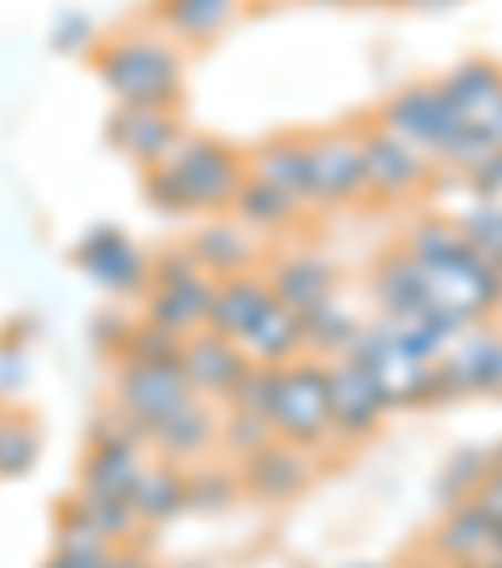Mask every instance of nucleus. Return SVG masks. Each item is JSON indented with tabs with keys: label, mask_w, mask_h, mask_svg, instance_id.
Returning a JSON list of instances; mask_svg holds the SVG:
<instances>
[{
	"label": "nucleus",
	"mask_w": 502,
	"mask_h": 568,
	"mask_svg": "<svg viewBox=\"0 0 502 568\" xmlns=\"http://www.w3.org/2000/svg\"><path fill=\"white\" fill-rule=\"evenodd\" d=\"M377 126L392 131V136L407 141L412 151H422L428 161L432 156L448 161L452 146L462 141V131H468V121L458 116V106L448 101V91H442L438 81H412V87L392 91V97L382 101Z\"/></svg>",
	"instance_id": "4"
},
{
	"label": "nucleus",
	"mask_w": 502,
	"mask_h": 568,
	"mask_svg": "<svg viewBox=\"0 0 502 568\" xmlns=\"http://www.w3.org/2000/svg\"><path fill=\"white\" fill-rule=\"evenodd\" d=\"M327 403H331V433L347 443L372 438L387 423V413H392L382 383L357 357H331L327 363Z\"/></svg>",
	"instance_id": "8"
},
{
	"label": "nucleus",
	"mask_w": 502,
	"mask_h": 568,
	"mask_svg": "<svg viewBox=\"0 0 502 568\" xmlns=\"http://www.w3.org/2000/svg\"><path fill=\"white\" fill-rule=\"evenodd\" d=\"M176 353H182V343H176L172 333H161V327H151V322H136L116 363H172Z\"/></svg>",
	"instance_id": "37"
},
{
	"label": "nucleus",
	"mask_w": 502,
	"mask_h": 568,
	"mask_svg": "<svg viewBox=\"0 0 502 568\" xmlns=\"http://www.w3.org/2000/svg\"><path fill=\"white\" fill-rule=\"evenodd\" d=\"M277 377H281L277 363H252L242 373V383L232 387L226 408H232V413H252V418H267L272 403H277Z\"/></svg>",
	"instance_id": "33"
},
{
	"label": "nucleus",
	"mask_w": 502,
	"mask_h": 568,
	"mask_svg": "<svg viewBox=\"0 0 502 568\" xmlns=\"http://www.w3.org/2000/svg\"><path fill=\"white\" fill-rule=\"evenodd\" d=\"M347 357H357V363L382 383L392 408H432V363L417 357L387 317L362 322V333H357Z\"/></svg>",
	"instance_id": "5"
},
{
	"label": "nucleus",
	"mask_w": 502,
	"mask_h": 568,
	"mask_svg": "<svg viewBox=\"0 0 502 568\" xmlns=\"http://www.w3.org/2000/svg\"><path fill=\"white\" fill-rule=\"evenodd\" d=\"M101 568H151V558H141L131 544H121V548H106V554H101Z\"/></svg>",
	"instance_id": "42"
},
{
	"label": "nucleus",
	"mask_w": 502,
	"mask_h": 568,
	"mask_svg": "<svg viewBox=\"0 0 502 568\" xmlns=\"http://www.w3.org/2000/svg\"><path fill=\"white\" fill-rule=\"evenodd\" d=\"M216 438H222V413H216L212 397H196V393L186 397L172 418H161L156 428L146 433V443L156 448V458L176 463V468L206 458V453L216 448Z\"/></svg>",
	"instance_id": "15"
},
{
	"label": "nucleus",
	"mask_w": 502,
	"mask_h": 568,
	"mask_svg": "<svg viewBox=\"0 0 502 568\" xmlns=\"http://www.w3.org/2000/svg\"><path fill=\"white\" fill-rule=\"evenodd\" d=\"M452 222H458V232L468 236L482 257L502 262V202H478L462 216H452Z\"/></svg>",
	"instance_id": "34"
},
{
	"label": "nucleus",
	"mask_w": 502,
	"mask_h": 568,
	"mask_svg": "<svg viewBox=\"0 0 502 568\" xmlns=\"http://www.w3.org/2000/svg\"><path fill=\"white\" fill-rule=\"evenodd\" d=\"M242 353L252 357V363H291V357H301L307 347H301V317L297 312H287L281 302H272L267 312H262V322L252 327V333L242 337Z\"/></svg>",
	"instance_id": "27"
},
{
	"label": "nucleus",
	"mask_w": 502,
	"mask_h": 568,
	"mask_svg": "<svg viewBox=\"0 0 502 568\" xmlns=\"http://www.w3.org/2000/svg\"><path fill=\"white\" fill-rule=\"evenodd\" d=\"M71 262L91 287L111 292V297H146L151 287V257L121 226H91L71 247Z\"/></svg>",
	"instance_id": "7"
},
{
	"label": "nucleus",
	"mask_w": 502,
	"mask_h": 568,
	"mask_svg": "<svg viewBox=\"0 0 502 568\" xmlns=\"http://www.w3.org/2000/svg\"><path fill=\"white\" fill-rule=\"evenodd\" d=\"M212 287H216V277H206L202 267L176 277V282H151L146 287V322L161 327V333H172L176 343L202 333L206 307H212Z\"/></svg>",
	"instance_id": "17"
},
{
	"label": "nucleus",
	"mask_w": 502,
	"mask_h": 568,
	"mask_svg": "<svg viewBox=\"0 0 502 568\" xmlns=\"http://www.w3.org/2000/svg\"><path fill=\"white\" fill-rule=\"evenodd\" d=\"M192 387L182 377V363H121L116 373V413L146 438L161 418H172L182 408Z\"/></svg>",
	"instance_id": "9"
},
{
	"label": "nucleus",
	"mask_w": 502,
	"mask_h": 568,
	"mask_svg": "<svg viewBox=\"0 0 502 568\" xmlns=\"http://www.w3.org/2000/svg\"><path fill=\"white\" fill-rule=\"evenodd\" d=\"M176 363H182V377H186V387H192L196 397H222V403H226V397H232V387L242 383V373L252 367V357L242 353V343H232V337L202 327V333L182 337Z\"/></svg>",
	"instance_id": "13"
},
{
	"label": "nucleus",
	"mask_w": 502,
	"mask_h": 568,
	"mask_svg": "<svg viewBox=\"0 0 502 568\" xmlns=\"http://www.w3.org/2000/svg\"><path fill=\"white\" fill-rule=\"evenodd\" d=\"M377 6H407V0H377Z\"/></svg>",
	"instance_id": "46"
},
{
	"label": "nucleus",
	"mask_w": 502,
	"mask_h": 568,
	"mask_svg": "<svg viewBox=\"0 0 502 568\" xmlns=\"http://www.w3.org/2000/svg\"><path fill=\"white\" fill-rule=\"evenodd\" d=\"M141 186H146V202L156 206L161 216H186V202H182V192H176L166 166H146V172H141Z\"/></svg>",
	"instance_id": "38"
},
{
	"label": "nucleus",
	"mask_w": 502,
	"mask_h": 568,
	"mask_svg": "<svg viewBox=\"0 0 502 568\" xmlns=\"http://www.w3.org/2000/svg\"><path fill=\"white\" fill-rule=\"evenodd\" d=\"M262 277H267V287H272V302H281V307L297 312V317L317 312L321 302H331L337 287H342L337 262H327L321 252H287V257H277Z\"/></svg>",
	"instance_id": "14"
},
{
	"label": "nucleus",
	"mask_w": 502,
	"mask_h": 568,
	"mask_svg": "<svg viewBox=\"0 0 502 568\" xmlns=\"http://www.w3.org/2000/svg\"><path fill=\"white\" fill-rule=\"evenodd\" d=\"M301 212H307V206H301L297 196L277 192V186L257 182V176H246L242 192H236V202H232V216H236L242 226H252L257 236H267V232H287V226L297 222Z\"/></svg>",
	"instance_id": "26"
},
{
	"label": "nucleus",
	"mask_w": 502,
	"mask_h": 568,
	"mask_svg": "<svg viewBox=\"0 0 502 568\" xmlns=\"http://www.w3.org/2000/svg\"><path fill=\"white\" fill-rule=\"evenodd\" d=\"M126 504L136 508L141 524H166V518L186 514V468H176V463H146Z\"/></svg>",
	"instance_id": "25"
},
{
	"label": "nucleus",
	"mask_w": 502,
	"mask_h": 568,
	"mask_svg": "<svg viewBox=\"0 0 502 568\" xmlns=\"http://www.w3.org/2000/svg\"><path fill=\"white\" fill-rule=\"evenodd\" d=\"M242 498V478L236 468H186V508L192 514H226Z\"/></svg>",
	"instance_id": "31"
},
{
	"label": "nucleus",
	"mask_w": 502,
	"mask_h": 568,
	"mask_svg": "<svg viewBox=\"0 0 502 568\" xmlns=\"http://www.w3.org/2000/svg\"><path fill=\"white\" fill-rule=\"evenodd\" d=\"M166 172H172L176 192L186 202V216H222L232 212L236 192L252 172H246V151L232 146L222 136H182L176 151L161 161Z\"/></svg>",
	"instance_id": "2"
},
{
	"label": "nucleus",
	"mask_w": 502,
	"mask_h": 568,
	"mask_svg": "<svg viewBox=\"0 0 502 568\" xmlns=\"http://www.w3.org/2000/svg\"><path fill=\"white\" fill-rule=\"evenodd\" d=\"M71 508H75L81 518H86V524L96 528V534L106 538L111 548L136 544L141 518H136V508H131L126 498H91V494H75V498H71Z\"/></svg>",
	"instance_id": "30"
},
{
	"label": "nucleus",
	"mask_w": 502,
	"mask_h": 568,
	"mask_svg": "<svg viewBox=\"0 0 502 568\" xmlns=\"http://www.w3.org/2000/svg\"><path fill=\"white\" fill-rule=\"evenodd\" d=\"M101 45V31L86 11H61L51 26V51L61 55H91Z\"/></svg>",
	"instance_id": "36"
},
{
	"label": "nucleus",
	"mask_w": 502,
	"mask_h": 568,
	"mask_svg": "<svg viewBox=\"0 0 502 568\" xmlns=\"http://www.w3.org/2000/svg\"><path fill=\"white\" fill-rule=\"evenodd\" d=\"M407 6H422V11H448V6H458V0H407Z\"/></svg>",
	"instance_id": "44"
},
{
	"label": "nucleus",
	"mask_w": 502,
	"mask_h": 568,
	"mask_svg": "<svg viewBox=\"0 0 502 568\" xmlns=\"http://www.w3.org/2000/svg\"><path fill=\"white\" fill-rule=\"evenodd\" d=\"M236 478H242V494L262 498V504H291V498H301L311 488V463L301 448L272 438L262 453L242 458Z\"/></svg>",
	"instance_id": "16"
},
{
	"label": "nucleus",
	"mask_w": 502,
	"mask_h": 568,
	"mask_svg": "<svg viewBox=\"0 0 502 568\" xmlns=\"http://www.w3.org/2000/svg\"><path fill=\"white\" fill-rule=\"evenodd\" d=\"M492 544H498V524H492L472 498L448 504L438 534H432V554H438L442 564H468V568H488L492 564Z\"/></svg>",
	"instance_id": "20"
},
{
	"label": "nucleus",
	"mask_w": 502,
	"mask_h": 568,
	"mask_svg": "<svg viewBox=\"0 0 502 568\" xmlns=\"http://www.w3.org/2000/svg\"><path fill=\"white\" fill-rule=\"evenodd\" d=\"M357 333H362L357 312H347L337 297L321 302L317 312H307V317H301V347H307L311 357H327V363H331V357H347V353H352Z\"/></svg>",
	"instance_id": "28"
},
{
	"label": "nucleus",
	"mask_w": 502,
	"mask_h": 568,
	"mask_svg": "<svg viewBox=\"0 0 502 568\" xmlns=\"http://www.w3.org/2000/svg\"><path fill=\"white\" fill-rule=\"evenodd\" d=\"M372 297L382 307V317H428V282H422V267L407 257L402 247L387 252L372 267Z\"/></svg>",
	"instance_id": "24"
},
{
	"label": "nucleus",
	"mask_w": 502,
	"mask_h": 568,
	"mask_svg": "<svg viewBox=\"0 0 502 568\" xmlns=\"http://www.w3.org/2000/svg\"><path fill=\"white\" fill-rule=\"evenodd\" d=\"M131 327H136V322H131V317H121V312H101V317H96V327H91V337H96V347H101V353L121 357V347H126Z\"/></svg>",
	"instance_id": "40"
},
{
	"label": "nucleus",
	"mask_w": 502,
	"mask_h": 568,
	"mask_svg": "<svg viewBox=\"0 0 502 568\" xmlns=\"http://www.w3.org/2000/svg\"><path fill=\"white\" fill-rule=\"evenodd\" d=\"M182 136H186L182 121H176V111H166V106H116L106 121V141L126 161H136L141 172H146V166H161V161L176 151Z\"/></svg>",
	"instance_id": "12"
},
{
	"label": "nucleus",
	"mask_w": 502,
	"mask_h": 568,
	"mask_svg": "<svg viewBox=\"0 0 502 568\" xmlns=\"http://www.w3.org/2000/svg\"><path fill=\"white\" fill-rule=\"evenodd\" d=\"M25 377H31V357H25V347H16V337L6 347H0V397H16L25 387Z\"/></svg>",
	"instance_id": "39"
},
{
	"label": "nucleus",
	"mask_w": 502,
	"mask_h": 568,
	"mask_svg": "<svg viewBox=\"0 0 502 568\" xmlns=\"http://www.w3.org/2000/svg\"><path fill=\"white\" fill-rule=\"evenodd\" d=\"M347 568H387V564H367V558H362V564H347Z\"/></svg>",
	"instance_id": "45"
},
{
	"label": "nucleus",
	"mask_w": 502,
	"mask_h": 568,
	"mask_svg": "<svg viewBox=\"0 0 502 568\" xmlns=\"http://www.w3.org/2000/svg\"><path fill=\"white\" fill-rule=\"evenodd\" d=\"M307 141H311L307 206L337 212V206L367 196V182H362V136H357V126L321 131V136H307Z\"/></svg>",
	"instance_id": "10"
},
{
	"label": "nucleus",
	"mask_w": 502,
	"mask_h": 568,
	"mask_svg": "<svg viewBox=\"0 0 502 568\" xmlns=\"http://www.w3.org/2000/svg\"><path fill=\"white\" fill-rule=\"evenodd\" d=\"M272 307V287L262 272H236V277H216L212 307H206V327L232 343H242L252 327L262 322V312Z\"/></svg>",
	"instance_id": "19"
},
{
	"label": "nucleus",
	"mask_w": 502,
	"mask_h": 568,
	"mask_svg": "<svg viewBox=\"0 0 502 568\" xmlns=\"http://www.w3.org/2000/svg\"><path fill=\"white\" fill-rule=\"evenodd\" d=\"M452 397H502V333L462 327L432 363V403Z\"/></svg>",
	"instance_id": "6"
},
{
	"label": "nucleus",
	"mask_w": 502,
	"mask_h": 568,
	"mask_svg": "<svg viewBox=\"0 0 502 568\" xmlns=\"http://www.w3.org/2000/svg\"><path fill=\"white\" fill-rule=\"evenodd\" d=\"M91 71L116 97V106H182L186 61L161 31H121L91 51Z\"/></svg>",
	"instance_id": "1"
},
{
	"label": "nucleus",
	"mask_w": 502,
	"mask_h": 568,
	"mask_svg": "<svg viewBox=\"0 0 502 568\" xmlns=\"http://www.w3.org/2000/svg\"><path fill=\"white\" fill-rule=\"evenodd\" d=\"M41 463V423L25 408H0V478H25Z\"/></svg>",
	"instance_id": "29"
},
{
	"label": "nucleus",
	"mask_w": 502,
	"mask_h": 568,
	"mask_svg": "<svg viewBox=\"0 0 502 568\" xmlns=\"http://www.w3.org/2000/svg\"><path fill=\"white\" fill-rule=\"evenodd\" d=\"M482 473H488V448H458L448 463H442V473H438V498H442V508L448 504H462V498H472L478 494V483H482Z\"/></svg>",
	"instance_id": "32"
},
{
	"label": "nucleus",
	"mask_w": 502,
	"mask_h": 568,
	"mask_svg": "<svg viewBox=\"0 0 502 568\" xmlns=\"http://www.w3.org/2000/svg\"><path fill=\"white\" fill-rule=\"evenodd\" d=\"M362 136V182L367 196H382V202H402V196L422 192L428 186V156L412 151L407 141H397L392 131L372 126H357Z\"/></svg>",
	"instance_id": "11"
},
{
	"label": "nucleus",
	"mask_w": 502,
	"mask_h": 568,
	"mask_svg": "<svg viewBox=\"0 0 502 568\" xmlns=\"http://www.w3.org/2000/svg\"><path fill=\"white\" fill-rule=\"evenodd\" d=\"M192 262L206 272V277H236V272H257L262 262V242L252 226H242L236 216H212L202 232L186 242Z\"/></svg>",
	"instance_id": "18"
},
{
	"label": "nucleus",
	"mask_w": 502,
	"mask_h": 568,
	"mask_svg": "<svg viewBox=\"0 0 502 568\" xmlns=\"http://www.w3.org/2000/svg\"><path fill=\"white\" fill-rule=\"evenodd\" d=\"M151 16H156L161 36L186 45H206L242 16V0H156Z\"/></svg>",
	"instance_id": "23"
},
{
	"label": "nucleus",
	"mask_w": 502,
	"mask_h": 568,
	"mask_svg": "<svg viewBox=\"0 0 502 568\" xmlns=\"http://www.w3.org/2000/svg\"><path fill=\"white\" fill-rule=\"evenodd\" d=\"M272 438H277V433H272V423H267V418H252V413H232V408H226V418H222V438H216V443H222V448L232 453L236 463H242V458H252V453L267 448Z\"/></svg>",
	"instance_id": "35"
},
{
	"label": "nucleus",
	"mask_w": 502,
	"mask_h": 568,
	"mask_svg": "<svg viewBox=\"0 0 502 568\" xmlns=\"http://www.w3.org/2000/svg\"><path fill=\"white\" fill-rule=\"evenodd\" d=\"M267 423L281 443H291V448H301V453L327 448L331 403H327V363H321V357L301 353V357H291V363H281L277 403H272Z\"/></svg>",
	"instance_id": "3"
},
{
	"label": "nucleus",
	"mask_w": 502,
	"mask_h": 568,
	"mask_svg": "<svg viewBox=\"0 0 502 568\" xmlns=\"http://www.w3.org/2000/svg\"><path fill=\"white\" fill-rule=\"evenodd\" d=\"M45 568H101V554H61L55 548V558Z\"/></svg>",
	"instance_id": "43"
},
{
	"label": "nucleus",
	"mask_w": 502,
	"mask_h": 568,
	"mask_svg": "<svg viewBox=\"0 0 502 568\" xmlns=\"http://www.w3.org/2000/svg\"><path fill=\"white\" fill-rule=\"evenodd\" d=\"M321 6H347V0H321Z\"/></svg>",
	"instance_id": "47"
},
{
	"label": "nucleus",
	"mask_w": 502,
	"mask_h": 568,
	"mask_svg": "<svg viewBox=\"0 0 502 568\" xmlns=\"http://www.w3.org/2000/svg\"><path fill=\"white\" fill-rule=\"evenodd\" d=\"M438 568H468V564H438Z\"/></svg>",
	"instance_id": "48"
},
{
	"label": "nucleus",
	"mask_w": 502,
	"mask_h": 568,
	"mask_svg": "<svg viewBox=\"0 0 502 568\" xmlns=\"http://www.w3.org/2000/svg\"><path fill=\"white\" fill-rule=\"evenodd\" d=\"M438 87L448 91V101L458 106V116L488 136V121H492V111H498V101H502V65L488 61V55H472V61L452 65Z\"/></svg>",
	"instance_id": "22"
},
{
	"label": "nucleus",
	"mask_w": 502,
	"mask_h": 568,
	"mask_svg": "<svg viewBox=\"0 0 502 568\" xmlns=\"http://www.w3.org/2000/svg\"><path fill=\"white\" fill-rule=\"evenodd\" d=\"M246 172L257 176V182L277 186V192L297 196V202L307 206V186H311V141H307V136H291V131H281V136H267L262 146L246 151Z\"/></svg>",
	"instance_id": "21"
},
{
	"label": "nucleus",
	"mask_w": 502,
	"mask_h": 568,
	"mask_svg": "<svg viewBox=\"0 0 502 568\" xmlns=\"http://www.w3.org/2000/svg\"><path fill=\"white\" fill-rule=\"evenodd\" d=\"M472 504L482 508V514L492 518V524H502V463H488V473H482L478 494H472Z\"/></svg>",
	"instance_id": "41"
}]
</instances>
